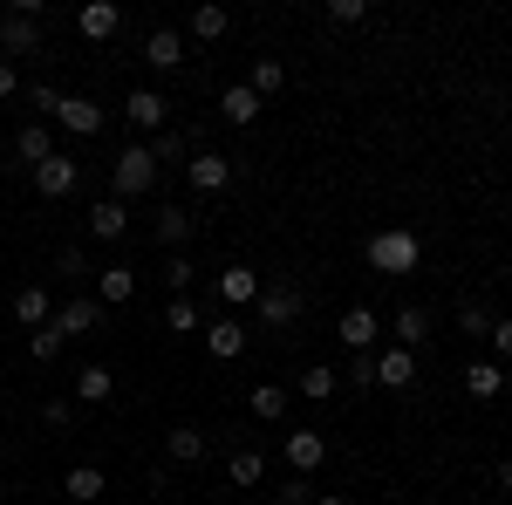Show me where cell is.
Wrapping results in <instances>:
<instances>
[{
  "label": "cell",
  "mask_w": 512,
  "mask_h": 505,
  "mask_svg": "<svg viewBox=\"0 0 512 505\" xmlns=\"http://www.w3.org/2000/svg\"><path fill=\"white\" fill-rule=\"evenodd\" d=\"M369 267L376 273H417L424 267V239L410 233V226H383V233H369Z\"/></svg>",
  "instance_id": "cell-1"
},
{
  "label": "cell",
  "mask_w": 512,
  "mask_h": 505,
  "mask_svg": "<svg viewBox=\"0 0 512 505\" xmlns=\"http://www.w3.org/2000/svg\"><path fill=\"white\" fill-rule=\"evenodd\" d=\"M158 185V157H151V144H123L117 151V164H110V198H144Z\"/></svg>",
  "instance_id": "cell-2"
},
{
  "label": "cell",
  "mask_w": 512,
  "mask_h": 505,
  "mask_svg": "<svg viewBox=\"0 0 512 505\" xmlns=\"http://www.w3.org/2000/svg\"><path fill=\"white\" fill-rule=\"evenodd\" d=\"M41 48H48V21L0 7V62H7V55H41Z\"/></svg>",
  "instance_id": "cell-3"
},
{
  "label": "cell",
  "mask_w": 512,
  "mask_h": 505,
  "mask_svg": "<svg viewBox=\"0 0 512 505\" xmlns=\"http://www.w3.org/2000/svg\"><path fill=\"white\" fill-rule=\"evenodd\" d=\"M123 117H130V130H137V144H144V137H164V130H171V103H164L158 89H130V103H123Z\"/></svg>",
  "instance_id": "cell-4"
},
{
  "label": "cell",
  "mask_w": 512,
  "mask_h": 505,
  "mask_svg": "<svg viewBox=\"0 0 512 505\" xmlns=\"http://www.w3.org/2000/svg\"><path fill=\"white\" fill-rule=\"evenodd\" d=\"M253 308H260L267 328H294V321H301V287H294V280H274V287H260Z\"/></svg>",
  "instance_id": "cell-5"
},
{
  "label": "cell",
  "mask_w": 512,
  "mask_h": 505,
  "mask_svg": "<svg viewBox=\"0 0 512 505\" xmlns=\"http://www.w3.org/2000/svg\"><path fill=\"white\" fill-rule=\"evenodd\" d=\"M205 349H212V362H239V355H246V321L212 308V321H205Z\"/></svg>",
  "instance_id": "cell-6"
},
{
  "label": "cell",
  "mask_w": 512,
  "mask_h": 505,
  "mask_svg": "<svg viewBox=\"0 0 512 505\" xmlns=\"http://www.w3.org/2000/svg\"><path fill=\"white\" fill-rule=\"evenodd\" d=\"M335 335H342V349H349V355H376V342H383V314H376V308H349Z\"/></svg>",
  "instance_id": "cell-7"
},
{
  "label": "cell",
  "mask_w": 512,
  "mask_h": 505,
  "mask_svg": "<svg viewBox=\"0 0 512 505\" xmlns=\"http://www.w3.org/2000/svg\"><path fill=\"white\" fill-rule=\"evenodd\" d=\"M28 178H35V192H41V198H69V192L82 185V164H76V157H62V151H55L48 164H35Z\"/></svg>",
  "instance_id": "cell-8"
},
{
  "label": "cell",
  "mask_w": 512,
  "mask_h": 505,
  "mask_svg": "<svg viewBox=\"0 0 512 505\" xmlns=\"http://www.w3.org/2000/svg\"><path fill=\"white\" fill-rule=\"evenodd\" d=\"M48 328H55L62 342H82V335H96V328H103V301H62Z\"/></svg>",
  "instance_id": "cell-9"
},
{
  "label": "cell",
  "mask_w": 512,
  "mask_h": 505,
  "mask_svg": "<svg viewBox=\"0 0 512 505\" xmlns=\"http://www.w3.org/2000/svg\"><path fill=\"white\" fill-rule=\"evenodd\" d=\"M185 178H192V192H226V185H233V157L226 151H192Z\"/></svg>",
  "instance_id": "cell-10"
},
{
  "label": "cell",
  "mask_w": 512,
  "mask_h": 505,
  "mask_svg": "<svg viewBox=\"0 0 512 505\" xmlns=\"http://www.w3.org/2000/svg\"><path fill=\"white\" fill-rule=\"evenodd\" d=\"M287 465H294V478H308V471H321L328 465V437L321 430H287Z\"/></svg>",
  "instance_id": "cell-11"
},
{
  "label": "cell",
  "mask_w": 512,
  "mask_h": 505,
  "mask_svg": "<svg viewBox=\"0 0 512 505\" xmlns=\"http://www.w3.org/2000/svg\"><path fill=\"white\" fill-rule=\"evenodd\" d=\"M123 233H130V205H123V198H96V205H89V239L117 246Z\"/></svg>",
  "instance_id": "cell-12"
},
{
  "label": "cell",
  "mask_w": 512,
  "mask_h": 505,
  "mask_svg": "<svg viewBox=\"0 0 512 505\" xmlns=\"http://www.w3.org/2000/svg\"><path fill=\"white\" fill-rule=\"evenodd\" d=\"M410 383H417V355L396 349V342L376 349V389H410Z\"/></svg>",
  "instance_id": "cell-13"
},
{
  "label": "cell",
  "mask_w": 512,
  "mask_h": 505,
  "mask_svg": "<svg viewBox=\"0 0 512 505\" xmlns=\"http://www.w3.org/2000/svg\"><path fill=\"white\" fill-rule=\"evenodd\" d=\"M260 110H267V103H260V96H253L246 82H233V89H219V117L233 123V130H253V123H260Z\"/></svg>",
  "instance_id": "cell-14"
},
{
  "label": "cell",
  "mask_w": 512,
  "mask_h": 505,
  "mask_svg": "<svg viewBox=\"0 0 512 505\" xmlns=\"http://www.w3.org/2000/svg\"><path fill=\"white\" fill-rule=\"evenodd\" d=\"M55 123H62L69 137H96V130H103V103H89V96H62Z\"/></svg>",
  "instance_id": "cell-15"
},
{
  "label": "cell",
  "mask_w": 512,
  "mask_h": 505,
  "mask_svg": "<svg viewBox=\"0 0 512 505\" xmlns=\"http://www.w3.org/2000/svg\"><path fill=\"white\" fill-rule=\"evenodd\" d=\"M390 335H396V349H424V342H431V308H417V301H410V308H396V321H390Z\"/></svg>",
  "instance_id": "cell-16"
},
{
  "label": "cell",
  "mask_w": 512,
  "mask_h": 505,
  "mask_svg": "<svg viewBox=\"0 0 512 505\" xmlns=\"http://www.w3.org/2000/svg\"><path fill=\"white\" fill-rule=\"evenodd\" d=\"M14 157H21L28 171L48 164V157H55V130H48V123H21V130H14Z\"/></svg>",
  "instance_id": "cell-17"
},
{
  "label": "cell",
  "mask_w": 512,
  "mask_h": 505,
  "mask_svg": "<svg viewBox=\"0 0 512 505\" xmlns=\"http://www.w3.org/2000/svg\"><path fill=\"white\" fill-rule=\"evenodd\" d=\"M144 62H151V69H178V62H185V35H178V28H151V35H144Z\"/></svg>",
  "instance_id": "cell-18"
},
{
  "label": "cell",
  "mask_w": 512,
  "mask_h": 505,
  "mask_svg": "<svg viewBox=\"0 0 512 505\" xmlns=\"http://www.w3.org/2000/svg\"><path fill=\"white\" fill-rule=\"evenodd\" d=\"M14 321H21L28 335H35V328H48V321H55V301H48V287H21V294H14Z\"/></svg>",
  "instance_id": "cell-19"
},
{
  "label": "cell",
  "mask_w": 512,
  "mask_h": 505,
  "mask_svg": "<svg viewBox=\"0 0 512 505\" xmlns=\"http://www.w3.org/2000/svg\"><path fill=\"white\" fill-rule=\"evenodd\" d=\"M110 492V478H103V465H76L69 478H62V499H76V505H96Z\"/></svg>",
  "instance_id": "cell-20"
},
{
  "label": "cell",
  "mask_w": 512,
  "mask_h": 505,
  "mask_svg": "<svg viewBox=\"0 0 512 505\" xmlns=\"http://www.w3.org/2000/svg\"><path fill=\"white\" fill-rule=\"evenodd\" d=\"M205 451H212V444H205V430H192V424H178L164 437V458H171V465H205Z\"/></svg>",
  "instance_id": "cell-21"
},
{
  "label": "cell",
  "mask_w": 512,
  "mask_h": 505,
  "mask_svg": "<svg viewBox=\"0 0 512 505\" xmlns=\"http://www.w3.org/2000/svg\"><path fill=\"white\" fill-rule=\"evenodd\" d=\"M219 301H226V308L260 301V273H253V267H226V273H219Z\"/></svg>",
  "instance_id": "cell-22"
},
{
  "label": "cell",
  "mask_w": 512,
  "mask_h": 505,
  "mask_svg": "<svg viewBox=\"0 0 512 505\" xmlns=\"http://www.w3.org/2000/svg\"><path fill=\"white\" fill-rule=\"evenodd\" d=\"M192 226H198V219L185 212V205H164V212H158V226H151V233H158V246H164V253H178V246L192 239Z\"/></svg>",
  "instance_id": "cell-23"
},
{
  "label": "cell",
  "mask_w": 512,
  "mask_h": 505,
  "mask_svg": "<svg viewBox=\"0 0 512 505\" xmlns=\"http://www.w3.org/2000/svg\"><path fill=\"white\" fill-rule=\"evenodd\" d=\"M130 294H137V273H130V267H103V273H96V301H103V314L123 308Z\"/></svg>",
  "instance_id": "cell-24"
},
{
  "label": "cell",
  "mask_w": 512,
  "mask_h": 505,
  "mask_svg": "<svg viewBox=\"0 0 512 505\" xmlns=\"http://www.w3.org/2000/svg\"><path fill=\"white\" fill-rule=\"evenodd\" d=\"M76 28H82V35H89V41H110V35H117V28H123V14H117V7H110V0H89V7H82V14H76Z\"/></svg>",
  "instance_id": "cell-25"
},
{
  "label": "cell",
  "mask_w": 512,
  "mask_h": 505,
  "mask_svg": "<svg viewBox=\"0 0 512 505\" xmlns=\"http://www.w3.org/2000/svg\"><path fill=\"white\" fill-rule=\"evenodd\" d=\"M287 403H294V396H287L280 383H253V396H246V410H253L260 424H280V417H287Z\"/></svg>",
  "instance_id": "cell-26"
},
{
  "label": "cell",
  "mask_w": 512,
  "mask_h": 505,
  "mask_svg": "<svg viewBox=\"0 0 512 505\" xmlns=\"http://www.w3.org/2000/svg\"><path fill=\"white\" fill-rule=\"evenodd\" d=\"M192 151H198L192 130H164V137H151V157H158V171H164V164H192Z\"/></svg>",
  "instance_id": "cell-27"
},
{
  "label": "cell",
  "mask_w": 512,
  "mask_h": 505,
  "mask_svg": "<svg viewBox=\"0 0 512 505\" xmlns=\"http://www.w3.org/2000/svg\"><path fill=\"white\" fill-rule=\"evenodd\" d=\"M110 396H117V376H110L103 362H89L76 376V403H110Z\"/></svg>",
  "instance_id": "cell-28"
},
{
  "label": "cell",
  "mask_w": 512,
  "mask_h": 505,
  "mask_svg": "<svg viewBox=\"0 0 512 505\" xmlns=\"http://www.w3.org/2000/svg\"><path fill=\"white\" fill-rule=\"evenodd\" d=\"M246 89H253L260 103H274L280 89H287V69H280L274 55H260V62H253V76H246Z\"/></svg>",
  "instance_id": "cell-29"
},
{
  "label": "cell",
  "mask_w": 512,
  "mask_h": 505,
  "mask_svg": "<svg viewBox=\"0 0 512 505\" xmlns=\"http://www.w3.org/2000/svg\"><path fill=\"white\" fill-rule=\"evenodd\" d=\"M465 389H472L478 403H492V396L506 389V369H499V362H472V369H465Z\"/></svg>",
  "instance_id": "cell-30"
},
{
  "label": "cell",
  "mask_w": 512,
  "mask_h": 505,
  "mask_svg": "<svg viewBox=\"0 0 512 505\" xmlns=\"http://www.w3.org/2000/svg\"><path fill=\"white\" fill-rule=\"evenodd\" d=\"M226 478H233V485H260V478H267V458H260V451H233V458H226Z\"/></svg>",
  "instance_id": "cell-31"
},
{
  "label": "cell",
  "mask_w": 512,
  "mask_h": 505,
  "mask_svg": "<svg viewBox=\"0 0 512 505\" xmlns=\"http://www.w3.org/2000/svg\"><path fill=\"white\" fill-rule=\"evenodd\" d=\"M335 389H342V376H335V369H328V362H315V369H308V376H301V396H308V403H328V396H335Z\"/></svg>",
  "instance_id": "cell-32"
},
{
  "label": "cell",
  "mask_w": 512,
  "mask_h": 505,
  "mask_svg": "<svg viewBox=\"0 0 512 505\" xmlns=\"http://www.w3.org/2000/svg\"><path fill=\"white\" fill-rule=\"evenodd\" d=\"M76 417H82L76 396H48V403H41V424L48 430H76Z\"/></svg>",
  "instance_id": "cell-33"
},
{
  "label": "cell",
  "mask_w": 512,
  "mask_h": 505,
  "mask_svg": "<svg viewBox=\"0 0 512 505\" xmlns=\"http://www.w3.org/2000/svg\"><path fill=\"white\" fill-rule=\"evenodd\" d=\"M226 28H233V14H226V7H198V14H192V41H219Z\"/></svg>",
  "instance_id": "cell-34"
},
{
  "label": "cell",
  "mask_w": 512,
  "mask_h": 505,
  "mask_svg": "<svg viewBox=\"0 0 512 505\" xmlns=\"http://www.w3.org/2000/svg\"><path fill=\"white\" fill-rule=\"evenodd\" d=\"M164 335H198V301H185V294H178V301L164 308Z\"/></svg>",
  "instance_id": "cell-35"
},
{
  "label": "cell",
  "mask_w": 512,
  "mask_h": 505,
  "mask_svg": "<svg viewBox=\"0 0 512 505\" xmlns=\"http://www.w3.org/2000/svg\"><path fill=\"white\" fill-rule=\"evenodd\" d=\"M458 335H472V342H485V335H492V314L478 308V301H465V308H458Z\"/></svg>",
  "instance_id": "cell-36"
},
{
  "label": "cell",
  "mask_w": 512,
  "mask_h": 505,
  "mask_svg": "<svg viewBox=\"0 0 512 505\" xmlns=\"http://www.w3.org/2000/svg\"><path fill=\"white\" fill-rule=\"evenodd\" d=\"M192 280H198V267L185 260V253H171V260H164V287H171V294H185Z\"/></svg>",
  "instance_id": "cell-37"
},
{
  "label": "cell",
  "mask_w": 512,
  "mask_h": 505,
  "mask_svg": "<svg viewBox=\"0 0 512 505\" xmlns=\"http://www.w3.org/2000/svg\"><path fill=\"white\" fill-rule=\"evenodd\" d=\"M55 273H62V280H82V273H89V253H82V246H55Z\"/></svg>",
  "instance_id": "cell-38"
},
{
  "label": "cell",
  "mask_w": 512,
  "mask_h": 505,
  "mask_svg": "<svg viewBox=\"0 0 512 505\" xmlns=\"http://www.w3.org/2000/svg\"><path fill=\"white\" fill-rule=\"evenodd\" d=\"M62 349H69V342H62L55 328H35V335H28V355H35V362H55Z\"/></svg>",
  "instance_id": "cell-39"
},
{
  "label": "cell",
  "mask_w": 512,
  "mask_h": 505,
  "mask_svg": "<svg viewBox=\"0 0 512 505\" xmlns=\"http://www.w3.org/2000/svg\"><path fill=\"white\" fill-rule=\"evenodd\" d=\"M328 21H335V28H362L369 7H362V0H328Z\"/></svg>",
  "instance_id": "cell-40"
},
{
  "label": "cell",
  "mask_w": 512,
  "mask_h": 505,
  "mask_svg": "<svg viewBox=\"0 0 512 505\" xmlns=\"http://www.w3.org/2000/svg\"><path fill=\"white\" fill-rule=\"evenodd\" d=\"M315 499H321V492L308 485V478H287V485L274 492V505H315Z\"/></svg>",
  "instance_id": "cell-41"
},
{
  "label": "cell",
  "mask_w": 512,
  "mask_h": 505,
  "mask_svg": "<svg viewBox=\"0 0 512 505\" xmlns=\"http://www.w3.org/2000/svg\"><path fill=\"white\" fill-rule=\"evenodd\" d=\"M349 383L376 389V355H349Z\"/></svg>",
  "instance_id": "cell-42"
},
{
  "label": "cell",
  "mask_w": 512,
  "mask_h": 505,
  "mask_svg": "<svg viewBox=\"0 0 512 505\" xmlns=\"http://www.w3.org/2000/svg\"><path fill=\"white\" fill-rule=\"evenodd\" d=\"M485 342H492V362H499V355L512 362V321H492V335H485Z\"/></svg>",
  "instance_id": "cell-43"
},
{
  "label": "cell",
  "mask_w": 512,
  "mask_h": 505,
  "mask_svg": "<svg viewBox=\"0 0 512 505\" xmlns=\"http://www.w3.org/2000/svg\"><path fill=\"white\" fill-rule=\"evenodd\" d=\"M28 103H35V110H48V117H55V110H62V96H55V89H48V82H35V89H28Z\"/></svg>",
  "instance_id": "cell-44"
},
{
  "label": "cell",
  "mask_w": 512,
  "mask_h": 505,
  "mask_svg": "<svg viewBox=\"0 0 512 505\" xmlns=\"http://www.w3.org/2000/svg\"><path fill=\"white\" fill-rule=\"evenodd\" d=\"M7 96H21V69H14V62H0V103H7Z\"/></svg>",
  "instance_id": "cell-45"
},
{
  "label": "cell",
  "mask_w": 512,
  "mask_h": 505,
  "mask_svg": "<svg viewBox=\"0 0 512 505\" xmlns=\"http://www.w3.org/2000/svg\"><path fill=\"white\" fill-rule=\"evenodd\" d=\"M492 485H499V492H506V499H512V458H506V465H499V471H492Z\"/></svg>",
  "instance_id": "cell-46"
},
{
  "label": "cell",
  "mask_w": 512,
  "mask_h": 505,
  "mask_svg": "<svg viewBox=\"0 0 512 505\" xmlns=\"http://www.w3.org/2000/svg\"><path fill=\"white\" fill-rule=\"evenodd\" d=\"M315 505H355V499H342V492H321V499Z\"/></svg>",
  "instance_id": "cell-47"
},
{
  "label": "cell",
  "mask_w": 512,
  "mask_h": 505,
  "mask_svg": "<svg viewBox=\"0 0 512 505\" xmlns=\"http://www.w3.org/2000/svg\"><path fill=\"white\" fill-rule=\"evenodd\" d=\"M492 505H512V499H492Z\"/></svg>",
  "instance_id": "cell-48"
},
{
  "label": "cell",
  "mask_w": 512,
  "mask_h": 505,
  "mask_svg": "<svg viewBox=\"0 0 512 505\" xmlns=\"http://www.w3.org/2000/svg\"><path fill=\"white\" fill-rule=\"evenodd\" d=\"M0 505H7V492H0Z\"/></svg>",
  "instance_id": "cell-49"
}]
</instances>
